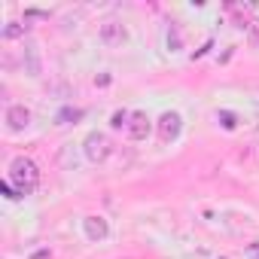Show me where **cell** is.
Segmentation results:
<instances>
[{"label": "cell", "mask_w": 259, "mask_h": 259, "mask_svg": "<svg viewBox=\"0 0 259 259\" xmlns=\"http://www.w3.org/2000/svg\"><path fill=\"white\" fill-rule=\"evenodd\" d=\"M82 153H85V159H89V162L101 165V162H107V159H110L113 144H110V138H107L104 132H92V135L82 141Z\"/></svg>", "instance_id": "2"}, {"label": "cell", "mask_w": 259, "mask_h": 259, "mask_svg": "<svg viewBox=\"0 0 259 259\" xmlns=\"http://www.w3.org/2000/svg\"><path fill=\"white\" fill-rule=\"evenodd\" d=\"M16 37H25V25H19V22H10V25L4 28V40H16Z\"/></svg>", "instance_id": "9"}, {"label": "cell", "mask_w": 259, "mask_h": 259, "mask_svg": "<svg viewBox=\"0 0 259 259\" xmlns=\"http://www.w3.org/2000/svg\"><path fill=\"white\" fill-rule=\"evenodd\" d=\"M95 85H110V73H101V76H95Z\"/></svg>", "instance_id": "13"}, {"label": "cell", "mask_w": 259, "mask_h": 259, "mask_svg": "<svg viewBox=\"0 0 259 259\" xmlns=\"http://www.w3.org/2000/svg\"><path fill=\"white\" fill-rule=\"evenodd\" d=\"M128 119H132V113H128V110H116L113 119H110V125L113 128H128Z\"/></svg>", "instance_id": "10"}, {"label": "cell", "mask_w": 259, "mask_h": 259, "mask_svg": "<svg viewBox=\"0 0 259 259\" xmlns=\"http://www.w3.org/2000/svg\"><path fill=\"white\" fill-rule=\"evenodd\" d=\"M82 229H85V238L89 241H104L110 235V226H107L104 217H85L82 220Z\"/></svg>", "instance_id": "6"}, {"label": "cell", "mask_w": 259, "mask_h": 259, "mask_svg": "<svg viewBox=\"0 0 259 259\" xmlns=\"http://www.w3.org/2000/svg\"><path fill=\"white\" fill-rule=\"evenodd\" d=\"M220 119H223L226 128H235V116H232V113H220Z\"/></svg>", "instance_id": "12"}, {"label": "cell", "mask_w": 259, "mask_h": 259, "mask_svg": "<svg viewBox=\"0 0 259 259\" xmlns=\"http://www.w3.org/2000/svg\"><path fill=\"white\" fill-rule=\"evenodd\" d=\"M28 125H31V110L25 104H13L7 110V128H10L13 135H19V132H25Z\"/></svg>", "instance_id": "4"}, {"label": "cell", "mask_w": 259, "mask_h": 259, "mask_svg": "<svg viewBox=\"0 0 259 259\" xmlns=\"http://www.w3.org/2000/svg\"><path fill=\"white\" fill-rule=\"evenodd\" d=\"M156 128H159V138H162L165 144H171V141H177V138H180L183 119H180V113H162V116H159V122H156Z\"/></svg>", "instance_id": "3"}, {"label": "cell", "mask_w": 259, "mask_h": 259, "mask_svg": "<svg viewBox=\"0 0 259 259\" xmlns=\"http://www.w3.org/2000/svg\"><path fill=\"white\" fill-rule=\"evenodd\" d=\"M125 132H128V138H132V141H147V135H150V116L144 110H135L132 119H128Z\"/></svg>", "instance_id": "5"}, {"label": "cell", "mask_w": 259, "mask_h": 259, "mask_svg": "<svg viewBox=\"0 0 259 259\" xmlns=\"http://www.w3.org/2000/svg\"><path fill=\"white\" fill-rule=\"evenodd\" d=\"M10 183H13L22 195H28V192H34V189L40 186V168H37L28 156H19V159L10 162Z\"/></svg>", "instance_id": "1"}, {"label": "cell", "mask_w": 259, "mask_h": 259, "mask_svg": "<svg viewBox=\"0 0 259 259\" xmlns=\"http://www.w3.org/2000/svg\"><path fill=\"white\" fill-rule=\"evenodd\" d=\"M250 253H253V256H259V244H253V247H250Z\"/></svg>", "instance_id": "14"}, {"label": "cell", "mask_w": 259, "mask_h": 259, "mask_svg": "<svg viewBox=\"0 0 259 259\" xmlns=\"http://www.w3.org/2000/svg\"><path fill=\"white\" fill-rule=\"evenodd\" d=\"M247 40H250V46H259V19H253L247 25Z\"/></svg>", "instance_id": "11"}, {"label": "cell", "mask_w": 259, "mask_h": 259, "mask_svg": "<svg viewBox=\"0 0 259 259\" xmlns=\"http://www.w3.org/2000/svg\"><path fill=\"white\" fill-rule=\"evenodd\" d=\"M76 119H82V110H73V107H64V110L55 116L58 125H67V122H76Z\"/></svg>", "instance_id": "8"}, {"label": "cell", "mask_w": 259, "mask_h": 259, "mask_svg": "<svg viewBox=\"0 0 259 259\" xmlns=\"http://www.w3.org/2000/svg\"><path fill=\"white\" fill-rule=\"evenodd\" d=\"M101 40H104L107 46L122 43V40H125V28H122L119 22H107V25H101Z\"/></svg>", "instance_id": "7"}]
</instances>
